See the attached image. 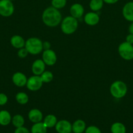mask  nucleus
Masks as SVG:
<instances>
[{"label":"nucleus","mask_w":133,"mask_h":133,"mask_svg":"<svg viewBox=\"0 0 133 133\" xmlns=\"http://www.w3.org/2000/svg\"><path fill=\"white\" fill-rule=\"evenodd\" d=\"M42 19L44 25L49 27L58 26L62 21V15L59 9L52 6L44 9L42 14Z\"/></svg>","instance_id":"f257e3e1"},{"label":"nucleus","mask_w":133,"mask_h":133,"mask_svg":"<svg viewBox=\"0 0 133 133\" xmlns=\"http://www.w3.org/2000/svg\"><path fill=\"white\" fill-rule=\"evenodd\" d=\"M78 27V22L76 18L72 16H68L62 19L61 22V29L66 35H72L76 32Z\"/></svg>","instance_id":"f03ea898"},{"label":"nucleus","mask_w":133,"mask_h":133,"mask_svg":"<svg viewBox=\"0 0 133 133\" xmlns=\"http://www.w3.org/2000/svg\"><path fill=\"white\" fill-rule=\"evenodd\" d=\"M127 91V86L122 81H116L111 84L110 88V92L112 97L117 99L125 97Z\"/></svg>","instance_id":"7ed1b4c3"},{"label":"nucleus","mask_w":133,"mask_h":133,"mask_svg":"<svg viewBox=\"0 0 133 133\" xmlns=\"http://www.w3.org/2000/svg\"><path fill=\"white\" fill-rule=\"evenodd\" d=\"M43 42L37 37H31L26 41L25 48L31 55H39L43 51Z\"/></svg>","instance_id":"20e7f679"},{"label":"nucleus","mask_w":133,"mask_h":133,"mask_svg":"<svg viewBox=\"0 0 133 133\" xmlns=\"http://www.w3.org/2000/svg\"><path fill=\"white\" fill-rule=\"evenodd\" d=\"M118 53L123 59L131 61L133 59V45L126 41L123 42L119 45Z\"/></svg>","instance_id":"39448f33"},{"label":"nucleus","mask_w":133,"mask_h":133,"mask_svg":"<svg viewBox=\"0 0 133 133\" xmlns=\"http://www.w3.org/2000/svg\"><path fill=\"white\" fill-rule=\"evenodd\" d=\"M14 6L10 0H0V16L10 17L14 14Z\"/></svg>","instance_id":"423d86ee"},{"label":"nucleus","mask_w":133,"mask_h":133,"mask_svg":"<svg viewBox=\"0 0 133 133\" xmlns=\"http://www.w3.org/2000/svg\"><path fill=\"white\" fill-rule=\"evenodd\" d=\"M43 80L40 75H33L27 79L26 87L27 89L32 92H35L41 88L43 84Z\"/></svg>","instance_id":"0eeeda50"},{"label":"nucleus","mask_w":133,"mask_h":133,"mask_svg":"<svg viewBox=\"0 0 133 133\" xmlns=\"http://www.w3.org/2000/svg\"><path fill=\"white\" fill-rule=\"evenodd\" d=\"M42 60L44 61L46 66H53L57 62V55L54 51L52 49L44 50L42 55Z\"/></svg>","instance_id":"6e6552de"},{"label":"nucleus","mask_w":133,"mask_h":133,"mask_svg":"<svg viewBox=\"0 0 133 133\" xmlns=\"http://www.w3.org/2000/svg\"><path fill=\"white\" fill-rule=\"evenodd\" d=\"M55 129L58 133H69L72 132V124L66 119L57 121Z\"/></svg>","instance_id":"1a4fd4ad"},{"label":"nucleus","mask_w":133,"mask_h":133,"mask_svg":"<svg viewBox=\"0 0 133 133\" xmlns=\"http://www.w3.org/2000/svg\"><path fill=\"white\" fill-rule=\"evenodd\" d=\"M12 81L14 85L18 87H23L26 86L27 78L26 75L20 71H17L13 74Z\"/></svg>","instance_id":"9d476101"},{"label":"nucleus","mask_w":133,"mask_h":133,"mask_svg":"<svg viewBox=\"0 0 133 133\" xmlns=\"http://www.w3.org/2000/svg\"><path fill=\"white\" fill-rule=\"evenodd\" d=\"M83 20L87 25L95 26L99 23L100 21V17L99 14L95 12H89L85 14Z\"/></svg>","instance_id":"9b49d317"},{"label":"nucleus","mask_w":133,"mask_h":133,"mask_svg":"<svg viewBox=\"0 0 133 133\" xmlns=\"http://www.w3.org/2000/svg\"><path fill=\"white\" fill-rule=\"evenodd\" d=\"M45 63L42 59H37L33 62L31 70L34 75H40L46 70Z\"/></svg>","instance_id":"f8f14e48"},{"label":"nucleus","mask_w":133,"mask_h":133,"mask_svg":"<svg viewBox=\"0 0 133 133\" xmlns=\"http://www.w3.org/2000/svg\"><path fill=\"white\" fill-rule=\"evenodd\" d=\"M122 14L126 21L133 22V1L125 3L122 9Z\"/></svg>","instance_id":"ddd939ff"},{"label":"nucleus","mask_w":133,"mask_h":133,"mask_svg":"<svg viewBox=\"0 0 133 133\" xmlns=\"http://www.w3.org/2000/svg\"><path fill=\"white\" fill-rule=\"evenodd\" d=\"M70 16L76 18L77 19L82 18L84 14V8L83 5L78 3L72 5L70 8Z\"/></svg>","instance_id":"4468645a"},{"label":"nucleus","mask_w":133,"mask_h":133,"mask_svg":"<svg viewBox=\"0 0 133 133\" xmlns=\"http://www.w3.org/2000/svg\"><path fill=\"white\" fill-rule=\"evenodd\" d=\"M28 118L32 123H39L43 119V114L39 109H33L29 112Z\"/></svg>","instance_id":"2eb2a0df"},{"label":"nucleus","mask_w":133,"mask_h":133,"mask_svg":"<svg viewBox=\"0 0 133 133\" xmlns=\"http://www.w3.org/2000/svg\"><path fill=\"white\" fill-rule=\"evenodd\" d=\"M10 42L13 48L18 49H21L22 48H24L25 44H26V41L23 39V38L18 35H13L10 38Z\"/></svg>","instance_id":"dca6fc26"},{"label":"nucleus","mask_w":133,"mask_h":133,"mask_svg":"<svg viewBox=\"0 0 133 133\" xmlns=\"http://www.w3.org/2000/svg\"><path fill=\"white\" fill-rule=\"evenodd\" d=\"M86 129V124L82 119H77L72 125V131L74 133H83Z\"/></svg>","instance_id":"f3484780"},{"label":"nucleus","mask_w":133,"mask_h":133,"mask_svg":"<svg viewBox=\"0 0 133 133\" xmlns=\"http://www.w3.org/2000/svg\"><path fill=\"white\" fill-rule=\"evenodd\" d=\"M12 117L10 112L6 110L0 111V125L2 126H7L11 123Z\"/></svg>","instance_id":"a211bd4d"},{"label":"nucleus","mask_w":133,"mask_h":133,"mask_svg":"<svg viewBox=\"0 0 133 133\" xmlns=\"http://www.w3.org/2000/svg\"><path fill=\"white\" fill-rule=\"evenodd\" d=\"M57 122V119L56 116L53 114H48L43 119V123L45 125L47 128H52L55 127Z\"/></svg>","instance_id":"6ab92c4d"},{"label":"nucleus","mask_w":133,"mask_h":133,"mask_svg":"<svg viewBox=\"0 0 133 133\" xmlns=\"http://www.w3.org/2000/svg\"><path fill=\"white\" fill-rule=\"evenodd\" d=\"M47 129L43 122H40L33 125L31 129V133H46Z\"/></svg>","instance_id":"aec40b11"},{"label":"nucleus","mask_w":133,"mask_h":133,"mask_svg":"<svg viewBox=\"0 0 133 133\" xmlns=\"http://www.w3.org/2000/svg\"><path fill=\"white\" fill-rule=\"evenodd\" d=\"M110 131L112 133H126V129L123 123L116 122L112 125Z\"/></svg>","instance_id":"412c9836"},{"label":"nucleus","mask_w":133,"mask_h":133,"mask_svg":"<svg viewBox=\"0 0 133 133\" xmlns=\"http://www.w3.org/2000/svg\"><path fill=\"white\" fill-rule=\"evenodd\" d=\"M11 123L16 128L23 127L25 123L24 118L20 114H16L12 118Z\"/></svg>","instance_id":"4be33fe9"},{"label":"nucleus","mask_w":133,"mask_h":133,"mask_svg":"<svg viewBox=\"0 0 133 133\" xmlns=\"http://www.w3.org/2000/svg\"><path fill=\"white\" fill-rule=\"evenodd\" d=\"M103 5V0H91L89 2V8L93 12H98L101 10Z\"/></svg>","instance_id":"5701e85b"},{"label":"nucleus","mask_w":133,"mask_h":133,"mask_svg":"<svg viewBox=\"0 0 133 133\" xmlns=\"http://www.w3.org/2000/svg\"><path fill=\"white\" fill-rule=\"evenodd\" d=\"M16 100L20 105H26L29 101V97L25 92H20L16 94L15 96Z\"/></svg>","instance_id":"b1692460"},{"label":"nucleus","mask_w":133,"mask_h":133,"mask_svg":"<svg viewBox=\"0 0 133 133\" xmlns=\"http://www.w3.org/2000/svg\"><path fill=\"white\" fill-rule=\"evenodd\" d=\"M40 76L44 83H50L53 79V74L51 71H48V70H45Z\"/></svg>","instance_id":"393cba45"},{"label":"nucleus","mask_w":133,"mask_h":133,"mask_svg":"<svg viewBox=\"0 0 133 133\" xmlns=\"http://www.w3.org/2000/svg\"><path fill=\"white\" fill-rule=\"evenodd\" d=\"M66 0H52L51 4L53 7L59 10L66 6Z\"/></svg>","instance_id":"a878e982"},{"label":"nucleus","mask_w":133,"mask_h":133,"mask_svg":"<svg viewBox=\"0 0 133 133\" xmlns=\"http://www.w3.org/2000/svg\"><path fill=\"white\" fill-rule=\"evenodd\" d=\"M85 133H102L99 127L95 125H90L85 130Z\"/></svg>","instance_id":"bb28decb"},{"label":"nucleus","mask_w":133,"mask_h":133,"mask_svg":"<svg viewBox=\"0 0 133 133\" xmlns=\"http://www.w3.org/2000/svg\"><path fill=\"white\" fill-rule=\"evenodd\" d=\"M28 54V51H27V50L26 49L25 47L21 48V49H19V50L18 51V56L21 58H26Z\"/></svg>","instance_id":"cd10ccee"},{"label":"nucleus","mask_w":133,"mask_h":133,"mask_svg":"<svg viewBox=\"0 0 133 133\" xmlns=\"http://www.w3.org/2000/svg\"><path fill=\"white\" fill-rule=\"evenodd\" d=\"M8 102V97L3 93H0V106L6 105Z\"/></svg>","instance_id":"c85d7f7f"},{"label":"nucleus","mask_w":133,"mask_h":133,"mask_svg":"<svg viewBox=\"0 0 133 133\" xmlns=\"http://www.w3.org/2000/svg\"><path fill=\"white\" fill-rule=\"evenodd\" d=\"M14 133H31V132L29 131L28 129L23 126V127H18V128L16 129Z\"/></svg>","instance_id":"c756f323"},{"label":"nucleus","mask_w":133,"mask_h":133,"mask_svg":"<svg viewBox=\"0 0 133 133\" xmlns=\"http://www.w3.org/2000/svg\"><path fill=\"white\" fill-rule=\"evenodd\" d=\"M126 42L130 44L133 45V35L129 33L127 36H126Z\"/></svg>","instance_id":"7c9ffc66"},{"label":"nucleus","mask_w":133,"mask_h":133,"mask_svg":"<svg viewBox=\"0 0 133 133\" xmlns=\"http://www.w3.org/2000/svg\"><path fill=\"white\" fill-rule=\"evenodd\" d=\"M43 50H47V49H51V44L48 41H45L43 43Z\"/></svg>","instance_id":"2f4dec72"},{"label":"nucleus","mask_w":133,"mask_h":133,"mask_svg":"<svg viewBox=\"0 0 133 133\" xmlns=\"http://www.w3.org/2000/svg\"><path fill=\"white\" fill-rule=\"evenodd\" d=\"M104 3L109 5H112V4H115L119 1V0H103Z\"/></svg>","instance_id":"473e14b6"},{"label":"nucleus","mask_w":133,"mask_h":133,"mask_svg":"<svg viewBox=\"0 0 133 133\" xmlns=\"http://www.w3.org/2000/svg\"><path fill=\"white\" fill-rule=\"evenodd\" d=\"M129 33L132 34L133 35V22H131V23H130V25H129Z\"/></svg>","instance_id":"72a5a7b5"},{"label":"nucleus","mask_w":133,"mask_h":133,"mask_svg":"<svg viewBox=\"0 0 133 133\" xmlns=\"http://www.w3.org/2000/svg\"><path fill=\"white\" fill-rule=\"evenodd\" d=\"M69 133H74V132H73L72 131V132H69Z\"/></svg>","instance_id":"f704fd0d"},{"label":"nucleus","mask_w":133,"mask_h":133,"mask_svg":"<svg viewBox=\"0 0 133 133\" xmlns=\"http://www.w3.org/2000/svg\"><path fill=\"white\" fill-rule=\"evenodd\" d=\"M10 1H14V0H10Z\"/></svg>","instance_id":"c9c22d12"}]
</instances>
